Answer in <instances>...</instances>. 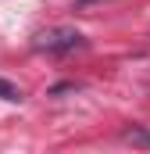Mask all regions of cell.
Returning <instances> with one entry per match:
<instances>
[{"mask_svg": "<svg viewBox=\"0 0 150 154\" xmlns=\"http://www.w3.org/2000/svg\"><path fill=\"white\" fill-rule=\"evenodd\" d=\"M0 97H4V100H11V104H18V100H22V90H18V86H11L7 79H0Z\"/></svg>", "mask_w": 150, "mask_h": 154, "instance_id": "obj_2", "label": "cell"}, {"mask_svg": "<svg viewBox=\"0 0 150 154\" xmlns=\"http://www.w3.org/2000/svg\"><path fill=\"white\" fill-rule=\"evenodd\" d=\"M86 39L82 32H75V29H50V32H43L36 36V50H46V54H68V50H79Z\"/></svg>", "mask_w": 150, "mask_h": 154, "instance_id": "obj_1", "label": "cell"}, {"mask_svg": "<svg viewBox=\"0 0 150 154\" xmlns=\"http://www.w3.org/2000/svg\"><path fill=\"white\" fill-rule=\"evenodd\" d=\"M125 136H129L132 143H147V147H150V133H147V129H143V125H132V129H129Z\"/></svg>", "mask_w": 150, "mask_h": 154, "instance_id": "obj_3", "label": "cell"}]
</instances>
